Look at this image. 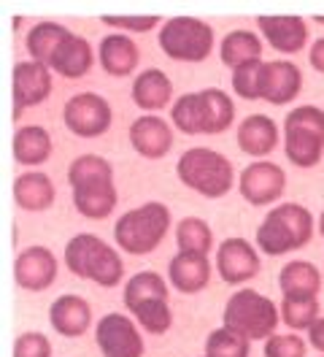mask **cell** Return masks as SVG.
I'll list each match as a JSON object with an SVG mask.
<instances>
[{
    "label": "cell",
    "instance_id": "d4e9b609",
    "mask_svg": "<svg viewBox=\"0 0 324 357\" xmlns=\"http://www.w3.org/2000/svg\"><path fill=\"white\" fill-rule=\"evenodd\" d=\"M236 141L240 152L252 157H265L279 144V125L265 114H252L238 125Z\"/></svg>",
    "mask_w": 324,
    "mask_h": 357
},
{
    "label": "cell",
    "instance_id": "ffe728a7",
    "mask_svg": "<svg viewBox=\"0 0 324 357\" xmlns=\"http://www.w3.org/2000/svg\"><path fill=\"white\" fill-rule=\"evenodd\" d=\"M257 30L281 54H298L308 44V24L300 17H257Z\"/></svg>",
    "mask_w": 324,
    "mask_h": 357
},
{
    "label": "cell",
    "instance_id": "8fae6325",
    "mask_svg": "<svg viewBox=\"0 0 324 357\" xmlns=\"http://www.w3.org/2000/svg\"><path fill=\"white\" fill-rule=\"evenodd\" d=\"M114 112L108 106V100L98 92H79L73 98H68L63 109L65 128L79 138H98L111 128Z\"/></svg>",
    "mask_w": 324,
    "mask_h": 357
},
{
    "label": "cell",
    "instance_id": "484cf974",
    "mask_svg": "<svg viewBox=\"0 0 324 357\" xmlns=\"http://www.w3.org/2000/svg\"><path fill=\"white\" fill-rule=\"evenodd\" d=\"M173 84L160 68H146L132 82V103L144 112H160L171 106Z\"/></svg>",
    "mask_w": 324,
    "mask_h": 357
},
{
    "label": "cell",
    "instance_id": "4dcf8cb0",
    "mask_svg": "<svg viewBox=\"0 0 324 357\" xmlns=\"http://www.w3.org/2000/svg\"><path fill=\"white\" fill-rule=\"evenodd\" d=\"M65 33H68V27L60 22H38L30 27L24 46H27V52H30V57L36 63L46 66L52 52H54V46L60 44V38H63Z\"/></svg>",
    "mask_w": 324,
    "mask_h": 357
},
{
    "label": "cell",
    "instance_id": "7bdbcfd3",
    "mask_svg": "<svg viewBox=\"0 0 324 357\" xmlns=\"http://www.w3.org/2000/svg\"><path fill=\"white\" fill-rule=\"evenodd\" d=\"M322 357H324V355H322Z\"/></svg>",
    "mask_w": 324,
    "mask_h": 357
},
{
    "label": "cell",
    "instance_id": "1f68e13d",
    "mask_svg": "<svg viewBox=\"0 0 324 357\" xmlns=\"http://www.w3.org/2000/svg\"><path fill=\"white\" fill-rule=\"evenodd\" d=\"M319 319V301L316 298H284L281 301V322L292 331H311Z\"/></svg>",
    "mask_w": 324,
    "mask_h": 357
},
{
    "label": "cell",
    "instance_id": "277c9868",
    "mask_svg": "<svg viewBox=\"0 0 324 357\" xmlns=\"http://www.w3.org/2000/svg\"><path fill=\"white\" fill-rule=\"evenodd\" d=\"M65 266L73 276L100 287H116L125 279V263L119 252L92 233H79L65 244Z\"/></svg>",
    "mask_w": 324,
    "mask_h": 357
},
{
    "label": "cell",
    "instance_id": "6da1fadb",
    "mask_svg": "<svg viewBox=\"0 0 324 357\" xmlns=\"http://www.w3.org/2000/svg\"><path fill=\"white\" fill-rule=\"evenodd\" d=\"M68 184L73 190V206L86 220H106L116 208L114 165L100 155H79L68 165Z\"/></svg>",
    "mask_w": 324,
    "mask_h": 357
},
{
    "label": "cell",
    "instance_id": "d590c367",
    "mask_svg": "<svg viewBox=\"0 0 324 357\" xmlns=\"http://www.w3.org/2000/svg\"><path fill=\"white\" fill-rule=\"evenodd\" d=\"M262 66V60L249 63V66L233 70V89L238 98L243 100H257V70Z\"/></svg>",
    "mask_w": 324,
    "mask_h": 357
},
{
    "label": "cell",
    "instance_id": "7402d4cb",
    "mask_svg": "<svg viewBox=\"0 0 324 357\" xmlns=\"http://www.w3.org/2000/svg\"><path fill=\"white\" fill-rule=\"evenodd\" d=\"M98 60L108 76L125 79L130 73H135V68L141 63V52L128 33H111L98 46Z\"/></svg>",
    "mask_w": 324,
    "mask_h": 357
},
{
    "label": "cell",
    "instance_id": "44dd1931",
    "mask_svg": "<svg viewBox=\"0 0 324 357\" xmlns=\"http://www.w3.org/2000/svg\"><path fill=\"white\" fill-rule=\"evenodd\" d=\"M49 325L65 338H79L92 325V309L82 295H60L49 306Z\"/></svg>",
    "mask_w": 324,
    "mask_h": 357
},
{
    "label": "cell",
    "instance_id": "ab89813d",
    "mask_svg": "<svg viewBox=\"0 0 324 357\" xmlns=\"http://www.w3.org/2000/svg\"><path fill=\"white\" fill-rule=\"evenodd\" d=\"M319 233H322V238H324V211H322V217H319Z\"/></svg>",
    "mask_w": 324,
    "mask_h": 357
},
{
    "label": "cell",
    "instance_id": "f35d334b",
    "mask_svg": "<svg viewBox=\"0 0 324 357\" xmlns=\"http://www.w3.org/2000/svg\"><path fill=\"white\" fill-rule=\"evenodd\" d=\"M308 63L314 66V70L324 73V36L319 38V41H314L311 52H308Z\"/></svg>",
    "mask_w": 324,
    "mask_h": 357
},
{
    "label": "cell",
    "instance_id": "603a6c76",
    "mask_svg": "<svg viewBox=\"0 0 324 357\" xmlns=\"http://www.w3.org/2000/svg\"><path fill=\"white\" fill-rule=\"evenodd\" d=\"M168 279L178 292L184 295H197L208 287L211 282V263L206 255H187L178 252L168 266Z\"/></svg>",
    "mask_w": 324,
    "mask_h": 357
},
{
    "label": "cell",
    "instance_id": "f546056e",
    "mask_svg": "<svg viewBox=\"0 0 324 357\" xmlns=\"http://www.w3.org/2000/svg\"><path fill=\"white\" fill-rule=\"evenodd\" d=\"M176 246L178 252H187V255H206L211 252L214 246V233L206 220L200 217H184L181 222L176 225Z\"/></svg>",
    "mask_w": 324,
    "mask_h": 357
},
{
    "label": "cell",
    "instance_id": "83f0119b",
    "mask_svg": "<svg viewBox=\"0 0 324 357\" xmlns=\"http://www.w3.org/2000/svg\"><path fill=\"white\" fill-rule=\"evenodd\" d=\"M11 152L20 165H43L52 157V135L41 125H24L14 133Z\"/></svg>",
    "mask_w": 324,
    "mask_h": 357
},
{
    "label": "cell",
    "instance_id": "4316f807",
    "mask_svg": "<svg viewBox=\"0 0 324 357\" xmlns=\"http://www.w3.org/2000/svg\"><path fill=\"white\" fill-rule=\"evenodd\" d=\"M279 287L284 298H319L322 273L308 260H292L281 268Z\"/></svg>",
    "mask_w": 324,
    "mask_h": 357
},
{
    "label": "cell",
    "instance_id": "74e56055",
    "mask_svg": "<svg viewBox=\"0 0 324 357\" xmlns=\"http://www.w3.org/2000/svg\"><path fill=\"white\" fill-rule=\"evenodd\" d=\"M308 344H311L316 352L324 355V317H319V319L314 322V328L308 331Z\"/></svg>",
    "mask_w": 324,
    "mask_h": 357
},
{
    "label": "cell",
    "instance_id": "60d3db41",
    "mask_svg": "<svg viewBox=\"0 0 324 357\" xmlns=\"http://www.w3.org/2000/svg\"><path fill=\"white\" fill-rule=\"evenodd\" d=\"M316 22H319V24H324V17H316Z\"/></svg>",
    "mask_w": 324,
    "mask_h": 357
},
{
    "label": "cell",
    "instance_id": "836d02e7",
    "mask_svg": "<svg viewBox=\"0 0 324 357\" xmlns=\"http://www.w3.org/2000/svg\"><path fill=\"white\" fill-rule=\"evenodd\" d=\"M265 357H305L308 344L295 333H276L265 341Z\"/></svg>",
    "mask_w": 324,
    "mask_h": 357
},
{
    "label": "cell",
    "instance_id": "e575fe53",
    "mask_svg": "<svg viewBox=\"0 0 324 357\" xmlns=\"http://www.w3.org/2000/svg\"><path fill=\"white\" fill-rule=\"evenodd\" d=\"M14 357H52V341L41 331H27L14 341Z\"/></svg>",
    "mask_w": 324,
    "mask_h": 357
},
{
    "label": "cell",
    "instance_id": "5bb4252c",
    "mask_svg": "<svg viewBox=\"0 0 324 357\" xmlns=\"http://www.w3.org/2000/svg\"><path fill=\"white\" fill-rule=\"evenodd\" d=\"M52 95V68L36 60L17 63L11 70V98H14V119H20L24 109H36Z\"/></svg>",
    "mask_w": 324,
    "mask_h": 357
},
{
    "label": "cell",
    "instance_id": "7c38bea8",
    "mask_svg": "<svg viewBox=\"0 0 324 357\" xmlns=\"http://www.w3.org/2000/svg\"><path fill=\"white\" fill-rule=\"evenodd\" d=\"M302 89V70L289 60H270L257 70V100H268L270 106L292 103Z\"/></svg>",
    "mask_w": 324,
    "mask_h": 357
},
{
    "label": "cell",
    "instance_id": "8992f818",
    "mask_svg": "<svg viewBox=\"0 0 324 357\" xmlns=\"http://www.w3.org/2000/svg\"><path fill=\"white\" fill-rule=\"evenodd\" d=\"M171 227V208L160 201H149L138 208H130L114 225V238L128 255H151Z\"/></svg>",
    "mask_w": 324,
    "mask_h": 357
},
{
    "label": "cell",
    "instance_id": "5b68a950",
    "mask_svg": "<svg viewBox=\"0 0 324 357\" xmlns=\"http://www.w3.org/2000/svg\"><path fill=\"white\" fill-rule=\"evenodd\" d=\"M311 236H314L311 211L300 203H281L270 208V214L259 222L257 249L270 257H281L295 249H302L311 241Z\"/></svg>",
    "mask_w": 324,
    "mask_h": 357
},
{
    "label": "cell",
    "instance_id": "9a60e30c",
    "mask_svg": "<svg viewBox=\"0 0 324 357\" xmlns=\"http://www.w3.org/2000/svg\"><path fill=\"white\" fill-rule=\"evenodd\" d=\"M284 187H286V174L281 171V165L268 162V160H257L246 165L238 181L243 201L252 206H268V203L279 201L284 195Z\"/></svg>",
    "mask_w": 324,
    "mask_h": 357
},
{
    "label": "cell",
    "instance_id": "2e32d148",
    "mask_svg": "<svg viewBox=\"0 0 324 357\" xmlns=\"http://www.w3.org/2000/svg\"><path fill=\"white\" fill-rule=\"evenodd\" d=\"M259 252L246 238H227L216 249V271L224 284H243L259 273Z\"/></svg>",
    "mask_w": 324,
    "mask_h": 357
},
{
    "label": "cell",
    "instance_id": "cb8c5ba5",
    "mask_svg": "<svg viewBox=\"0 0 324 357\" xmlns=\"http://www.w3.org/2000/svg\"><path fill=\"white\" fill-rule=\"evenodd\" d=\"M54 198H57L54 181L43 171H27V174H20L14 178V203L22 211L41 214V211L54 206Z\"/></svg>",
    "mask_w": 324,
    "mask_h": 357
},
{
    "label": "cell",
    "instance_id": "7a4b0ae2",
    "mask_svg": "<svg viewBox=\"0 0 324 357\" xmlns=\"http://www.w3.org/2000/svg\"><path fill=\"white\" fill-rule=\"evenodd\" d=\"M171 122L187 135L224 133L236 122V103L224 89L187 92L171 106Z\"/></svg>",
    "mask_w": 324,
    "mask_h": 357
},
{
    "label": "cell",
    "instance_id": "ba28073f",
    "mask_svg": "<svg viewBox=\"0 0 324 357\" xmlns=\"http://www.w3.org/2000/svg\"><path fill=\"white\" fill-rule=\"evenodd\" d=\"M222 319L224 328L249 341H268L270 335H276V328L281 325V309H276V303L262 292L246 287L227 298Z\"/></svg>",
    "mask_w": 324,
    "mask_h": 357
},
{
    "label": "cell",
    "instance_id": "b9f144b4",
    "mask_svg": "<svg viewBox=\"0 0 324 357\" xmlns=\"http://www.w3.org/2000/svg\"><path fill=\"white\" fill-rule=\"evenodd\" d=\"M203 357H206V355H203Z\"/></svg>",
    "mask_w": 324,
    "mask_h": 357
},
{
    "label": "cell",
    "instance_id": "ac0fdd59",
    "mask_svg": "<svg viewBox=\"0 0 324 357\" xmlns=\"http://www.w3.org/2000/svg\"><path fill=\"white\" fill-rule=\"evenodd\" d=\"M92 63H95V52H92L89 41L84 36H76L68 30L60 38V44L54 46L46 68H52L54 73H60L65 79H82L84 73H89Z\"/></svg>",
    "mask_w": 324,
    "mask_h": 357
},
{
    "label": "cell",
    "instance_id": "e0dca14e",
    "mask_svg": "<svg viewBox=\"0 0 324 357\" xmlns=\"http://www.w3.org/2000/svg\"><path fill=\"white\" fill-rule=\"evenodd\" d=\"M14 279L17 284L30 292L49 290L57 279V257L46 246H27L14 260Z\"/></svg>",
    "mask_w": 324,
    "mask_h": 357
},
{
    "label": "cell",
    "instance_id": "4fadbf2b",
    "mask_svg": "<svg viewBox=\"0 0 324 357\" xmlns=\"http://www.w3.org/2000/svg\"><path fill=\"white\" fill-rule=\"evenodd\" d=\"M95 341L103 357H144V338L128 314L111 312L98 322Z\"/></svg>",
    "mask_w": 324,
    "mask_h": 357
},
{
    "label": "cell",
    "instance_id": "d6986e66",
    "mask_svg": "<svg viewBox=\"0 0 324 357\" xmlns=\"http://www.w3.org/2000/svg\"><path fill=\"white\" fill-rule=\"evenodd\" d=\"M130 144L132 149L146 160H160L171 152L173 146V130L171 125L162 119V116H138L132 125H130Z\"/></svg>",
    "mask_w": 324,
    "mask_h": 357
},
{
    "label": "cell",
    "instance_id": "8d00e7d4",
    "mask_svg": "<svg viewBox=\"0 0 324 357\" xmlns=\"http://www.w3.org/2000/svg\"><path fill=\"white\" fill-rule=\"evenodd\" d=\"M162 22L160 17H103V24L114 27L116 33H149Z\"/></svg>",
    "mask_w": 324,
    "mask_h": 357
},
{
    "label": "cell",
    "instance_id": "30bf717a",
    "mask_svg": "<svg viewBox=\"0 0 324 357\" xmlns=\"http://www.w3.org/2000/svg\"><path fill=\"white\" fill-rule=\"evenodd\" d=\"M160 49L178 63H203L214 49V27L194 17H173L160 27Z\"/></svg>",
    "mask_w": 324,
    "mask_h": 357
},
{
    "label": "cell",
    "instance_id": "f1b7e54d",
    "mask_svg": "<svg viewBox=\"0 0 324 357\" xmlns=\"http://www.w3.org/2000/svg\"><path fill=\"white\" fill-rule=\"evenodd\" d=\"M219 57L233 70L249 66V63H257L262 60V38L252 30H233L224 36V41L219 46Z\"/></svg>",
    "mask_w": 324,
    "mask_h": 357
},
{
    "label": "cell",
    "instance_id": "3957f363",
    "mask_svg": "<svg viewBox=\"0 0 324 357\" xmlns=\"http://www.w3.org/2000/svg\"><path fill=\"white\" fill-rule=\"evenodd\" d=\"M122 301L130 317L151 335H162L171 331L173 312L168 303V284L157 271H138L125 282Z\"/></svg>",
    "mask_w": 324,
    "mask_h": 357
},
{
    "label": "cell",
    "instance_id": "9c48e42d",
    "mask_svg": "<svg viewBox=\"0 0 324 357\" xmlns=\"http://www.w3.org/2000/svg\"><path fill=\"white\" fill-rule=\"evenodd\" d=\"M284 152L292 165L314 168L324 155V112L319 106H298L284 119Z\"/></svg>",
    "mask_w": 324,
    "mask_h": 357
},
{
    "label": "cell",
    "instance_id": "52a82bcc",
    "mask_svg": "<svg viewBox=\"0 0 324 357\" xmlns=\"http://www.w3.org/2000/svg\"><path fill=\"white\" fill-rule=\"evenodd\" d=\"M176 174H178L184 187H190L197 195L211 198V201L227 195L233 190V181H236L233 162L222 152L208 149V146L187 149L176 162Z\"/></svg>",
    "mask_w": 324,
    "mask_h": 357
},
{
    "label": "cell",
    "instance_id": "d6a6232c",
    "mask_svg": "<svg viewBox=\"0 0 324 357\" xmlns=\"http://www.w3.org/2000/svg\"><path fill=\"white\" fill-rule=\"evenodd\" d=\"M249 338L238 335L230 328H216L206 341V357H249Z\"/></svg>",
    "mask_w": 324,
    "mask_h": 357
}]
</instances>
